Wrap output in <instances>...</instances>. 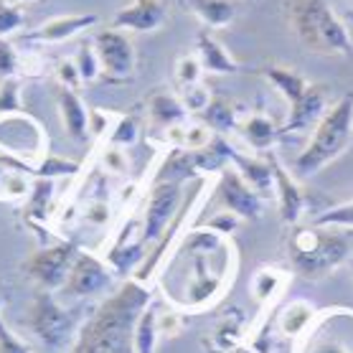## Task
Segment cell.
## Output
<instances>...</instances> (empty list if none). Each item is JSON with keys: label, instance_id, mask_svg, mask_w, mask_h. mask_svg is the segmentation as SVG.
I'll return each mask as SVG.
<instances>
[{"label": "cell", "instance_id": "obj_1", "mask_svg": "<svg viewBox=\"0 0 353 353\" xmlns=\"http://www.w3.org/2000/svg\"><path fill=\"white\" fill-rule=\"evenodd\" d=\"M168 262L183 265V272L165 270V274L178 285L176 292L168 295V303L183 313H199L214 305L236 277L234 244H229V239L221 234L211 232L209 226L185 229Z\"/></svg>", "mask_w": 353, "mask_h": 353}, {"label": "cell", "instance_id": "obj_2", "mask_svg": "<svg viewBox=\"0 0 353 353\" xmlns=\"http://www.w3.org/2000/svg\"><path fill=\"white\" fill-rule=\"evenodd\" d=\"M148 305L150 288L137 280H125L81 323L69 353H135L132 330Z\"/></svg>", "mask_w": 353, "mask_h": 353}, {"label": "cell", "instance_id": "obj_3", "mask_svg": "<svg viewBox=\"0 0 353 353\" xmlns=\"http://www.w3.org/2000/svg\"><path fill=\"white\" fill-rule=\"evenodd\" d=\"M285 247H288L292 274L318 282L325 280L330 272H336L343 262H348V257L353 254V232L321 224H297L290 226Z\"/></svg>", "mask_w": 353, "mask_h": 353}, {"label": "cell", "instance_id": "obj_4", "mask_svg": "<svg viewBox=\"0 0 353 353\" xmlns=\"http://www.w3.org/2000/svg\"><path fill=\"white\" fill-rule=\"evenodd\" d=\"M285 18L297 41L323 57H351L353 41L330 0H285Z\"/></svg>", "mask_w": 353, "mask_h": 353}, {"label": "cell", "instance_id": "obj_5", "mask_svg": "<svg viewBox=\"0 0 353 353\" xmlns=\"http://www.w3.org/2000/svg\"><path fill=\"white\" fill-rule=\"evenodd\" d=\"M353 140V94H343L338 102L323 112L313 130V137L307 145L297 153L292 163V176L295 178H310L321 173L328 163H333L338 155Z\"/></svg>", "mask_w": 353, "mask_h": 353}, {"label": "cell", "instance_id": "obj_6", "mask_svg": "<svg viewBox=\"0 0 353 353\" xmlns=\"http://www.w3.org/2000/svg\"><path fill=\"white\" fill-rule=\"evenodd\" d=\"M26 323L41 343L48 348H64L66 343H74V338L81 328L79 310H66L59 305V300L48 290H36Z\"/></svg>", "mask_w": 353, "mask_h": 353}, {"label": "cell", "instance_id": "obj_7", "mask_svg": "<svg viewBox=\"0 0 353 353\" xmlns=\"http://www.w3.org/2000/svg\"><path fill=\"white\" fill-rule=\"evenodd\" d=\"M295 353H353V310H318L313 325L295 341Z\"/></svg>", "mask_w": 353, "mask_h": 353}, {"label": "cell", "instance_id": "obj_8", "mask_svg": "<svg viewBox=\"0 0 353 353\" xmlns=\"http://www.w3.org/2000/svg\"><path fill=\"white\" fill-rule=\"evenodd\" d=\"M77 254H79V247L74 241H54V244L36 249L31 257L26 259L23 272L39 290L54 292L66 285V277H69Z\"/></svg>", "mask_w": 353, "mask_h": 353}, {"label": "cell", "instance_id": "obj_9", "mask_svg": "<svg viewBox=\"0 0 353 353\" xmlns=\"http://www.w3.org/2000/svg\"><path fill=\"white\" fill-rule=\"evenodd\" d=\"M183 185L168 183V181H155L150 193H148V201H145L143 209V241L148 244V249L153 247L155 241L161 239L165 229L173 224V219L178 216V211L183 206Z\"/></svg>", "mask_w": 353, "mask_h": 353}, {"label": "cell", "instance_id": "obj_10", "mask_svg": "<svg viewBox=\"0 0 353 353\" xmlns=\"http://www.w3.org/2000/svg\"><path fill=\"white\" fill-rule=\"evenodd\" d=\"M214 201L224 211H232L239 219H247V221H257L265 214V199L259 196L252 185L244 181V178L226 165L224 170H219V181L216 188H214Z\"/></svg>", "mask_w": 353, "mask_h": 353}, {"label": "cell", "instance_id": "obj_11", "mask_svg": "<svg viewBox=\"0 0 353 353\" xmlns=\"http://www.w3.org/2000/svg\"><path fill=\"white\" fill-rule=\"evenodd\" d=\"M94 51L105 74L110 81H125L135 72V46L125 31L117 28H105L97 31L94 36Z\"/></svg>", "mask_w": 353, "mask_h": 353}, {"label": "cell", "instance_id": "obj_12", "mask_svg": "<svg viewBox=\"0 0 353 353\" xmlns=\"http://www.w3.org/2000/svg\"><path fill=\"white\" fill-rule=\"evenodd\" d=\"M114 285V272L112 267L107 265L102 257L89 254V252H79L74 259L69 277H66L64 290L72 297H89L97 292H107Z\"/></svg>", "mask_w": 353, "mask_h": 353}, {"label": "cell", "instance_id": "obj_13", "mask_svg": "<svg viewBox=\"0 0 353 353\" xmlns=\"http://www.w3.org/2000/svg\"><path fill=\"white\" fill-rule=\"evenodd\" d=\"M267 161L272 165V183H274V199H277V211H280L282 224L297 226L307 214V196L300 188L297 178L285 168V163L270 150Z\"/></svg>", "mask_w": 353, "mask_h": 353}, {"label": "cell", "instance_id": "obj_14", "mask_svg": "<svg viewBox=\"0 0 353 353\" xmlns=\"http://www.w3.org/2000/svg\"><path fill=\"white\" fill-rule=\"evenodd\" d=\"M145 257H148V244L143 241V224L140 221H130V226H125L114 236V241L105 252V262L112 267L114 274H122V277L137 272Z\"/></svg>", "mask_w": 353, "mask_h": 353}, {"label": "cell", "instance_id": "obj_15", "mask_svg": "<svg viewBox=\"0 0 353 353\" xmlns=\"http://www.w3.org/2000/svg\"><path fill=\"white\" fill-rule=\"evenodd\" d=\"M226 161L232 165L236 173H239L244 181H247L254 191L262 196V199H272L274 196V183H272V165L270 161L265 158H259V155H247L236 150L232 143L226 148Z\"/></svg>", "mask_w": 353, "mask_h": 353}, {"label": "cell", "instance_id": "obj_16", "mask_svg": "<svg viewBox=\"0 0 353 353\" xmlns=\"http://www.w3.org/2000/svg\"><path fill=\"white\" fill-rule=\"evenodd\" d=\"M325 110H328V89L323 87V84H310L307 94L295 107H290L288 120L280 125V135L305 132L307 128L318 125V120L323 117Z\"/></svg>", "mask_w": 353, "mask_h": 353}, {"label": "cell", "instance_id": "obj_17", "mask_svg": "<svg viewBox=\"0 0 353 353\" xmlns=\"http://www.w3.org/2000/svg\"><path fill=\"white\" fill-rule=\"evenodd\" d=\"M99 18L94 13H77V16H59V18H51L46 23H41L36 31L26 33L23 41L26 43H64V41L74 39L77 33L87 31L92 26H97Z\"/></svg>", "mask_w": 353, "mask_h": 353}, {"label": "cell", "instance_id": "obj_18", "mask_svg": "<svg viewBox=\"0 0 353 353\" xmlns=\"http://www.w3.org/2000/svg\"><path fill=\"white\" fill-rule=\"evenodd\" d=\"M163 21H165V6L161 0H132L112 18V28L148 33L161 28Z\"/></svg>", "mask_w": 353, "mask_h": 353}, {"label": "cell", "instance_id": "obj_19", "mask_svg": "<svg viewBox=\"0 0 353 353\" xmlns=\"http://www.w3.org/2000/svg\"><path fill=\"white\" fill-rule=\"evenodd\" d=\"M290 282H292V270H285V267H277V265H265L252 274L249 292H252L254 303H257L262 310H270V307L285 295V290L290 288Z\"/></svg>", "mask_w": 353, "mask_h": 353}, {"label": "cell", "instance_id": "obj_20", "mask_svg": "<svg viewBox=\"0 0 353 353\" xmlns=\"http://www.w3.org/2000/svg\"><path fill=\"white\" fill-rule=\"evenodd\" d=\"M57 105L59 117L64 125V132L72 137L74 143H87L89 140V110L79 99L74 89L57 87Z\"/></svg>", "mask_w": 353, "mask_h": 353}, {"label": "cell", "instance_id": "obj_21", "mask_svg": "<svg viewBox=\"0 0 353 353\" xmlns=\"http://www.w3.org/2000/svg\"><path fill=\"white\" fill-rule=\"evenodd\" d=\"M236 132L244 137V143L254 150V153H270L272 145L277 143L280 135V125H274L265 112H249L241 114Z\"/></svg>", "mask_w": 353, "mask_h": 353}, {"label": "cell", "instance_id": "obj_22", "mask_svg": "<svg viewBox=\"0 0 353 353\" xmlns=\"http://www.w3.org/2000/svg\"><path fill=\"white\" fill-rule=\"evenodd\" d=\"M315 315H318V310H315L313 303L292 300V303H288V305H282L277 310V315H274V330H277V336L288 338V341L295 343L297 338L313 325Z\"/></svg>", "mask_w": 353, "mask_h": 353}, {"label": "cell", "instance_id": "obj_23", "mask_svg": "<svg viewBox=\"0 0 353 353\" xmlns=\"http://www.w3.org/2000/svg\"><path fill=\"white\" fill-rule=\"evenodd\" d=\"M257 72L262 74V77H265V79L270 81L285 99H288L290 107H295L297 102L307 94V89H310V81H307L303 74H297L295 69H290V66L265 64V66H259Z\"/></svg>", "mask_w": 353, "mask_h": 353}, {"label": "cell", "instance_id": "obj_24", "mask_svg": "<svg viewBox=\"0 0 353 353\" xmlns=\"http://www.w3.org/2000/svg\"><path fill=\"white\" fill-rule=\"evenodd\" d=\"M196 48H199V61L203 72L211 74H239L241 66L232 59V54L219 43L211 31H199L196 36Z\"/></svg>", "mask_w": 353, "mask_h": 353}, {"label": "cell", "instance_id": "obj_25", "mask_svg": "<svg viewBox=\"0 0 353 353\" xmlns=\"http://www.w3.org/2000/svg\"><path fill=\"white\" fill-rule=\"evenodd\" d=\"M148 114H150V122L158 130H170L176 128V125H183L185 117H188L183 102L178 97L168 94V92H158V94L150 97Z\"/></svg>", "mask_w": 353, "mask_h": 353}, {"label": "cell", "instance_id": "obj_26", "mask_svg": "<svg viewBox=\"0 0 353 353\" xmlns=\"http://www.w3.org/2000/svg\"><path fill=\"white\" fill-rule=\"evenodd\" d=\"M241 114L236 112L232 99L226 97H211V102L206 105V110L199 114V120L214 132V135H229L236 130Z\"/></svg>", "mask_w": 353, "mask_h": 353}, {"label": "cell", "instance_id": "obj_27", "mask_svg": "<svg viewBox=\"0 0 353 353\" xmlns=\"http://www.w3.org/2000/svg\"><path fill=\"white\" fill-rule=\"evenodd\" d=\"M185 8L209 28H226L236 18L232 0H183Z\"/></svg>", "mask_w": 353, "mask_h": 353}, {"label": "cell", "instance_id": "obj_28", "mask_svg": "<svg viewBox=\"0 0 353 353\" xmlns=\"http://www.w3.org/2000/svg\"><path fill=\"white\" fill-rule=\"evenodd\" d=\"M158 341H161V330H158V310L148 305L140 313L135 323V330H132V351L135 353H155L158 348Z\"/></svg>", "mask_w": 353, "mask_h": 353}, {"label": "cell", "instance_id": "obj_29", "mask_svg": "<svg viewBox=\"0 0 353 353\" xmlns=\"http://www.w3.org/2000/svg\"><path fill=\"white\" fill-rule=\"evenodd\" d=\"M54 199V181L48 178H33L31 193H28V203H26V219L31 224H43L48 221V203Z\"/></svg>", "mask_w": 353, "mask_h": 353}, {"label": "cell", "instance_id": "obj_30", "mask_svg": "<svg viewBox=\"0 0 353 353\" xmlns=\"http://www.w3.org/2000/svg\"><path fill=\"white\" fill-rule=\"evenodd\" d=\"M241 330H244V315H241V310H234V315H226L224 321L216 325V330H214V351H236L239 341L244 338Z\"/></svg>", "mask_w": 353, "mask_h": 353}, {"label": "cell", "instance_id": "obj_31", "mask_svg": "<svg viewBox=\"0 0 353 353\" xmlns=\"http://www.w3.org/2000/svg\"><path fill=\"white\" fill-rule=\"evenodd\" d=\"M81 170V163L69 161V158H61V155L46 153L36 163V170H33V178H48V181H57V178L64 176H77Z\"/></svg>", "mask_w": 353, "mask_h": 353}, {"label": "cell", "instance_id": "obj_32", "mask_svg": "<svg viewBox=\"0 0 353 353\" xmlns=\"http://www.w3.org/2000/svg\"><path fill=\"white\" fill-rule=\"evenodd\" d=\"M313 224L353 232V201H345V203H338V206H328V209L318 211L313 216Z\"/></svg>", "mask_w": 353, "mask_h": 353}, {"label": "cell", "instance_id": "obj_33", "mask_svg": "<svg viewBox=\"0 0 353 353\" xmlns=\"http://www.w3.org/2000/svg\"><path fill=\"white\" fill-rule=\"evenodd\" d=\"M137 137H140V128H137L135 117L120 114L117 122H114L112 132L107 135V145H114V148H130V145L137 143Z\"/></svg>", "mask_w": 353, "mask_h": 353}, {"label": "cell", "instance_id": "obj_34", "mask_svg": "<svg viewBox=\"0 0 353 353\" xmlns=\"http://www.w3.org/2000/svg\"><path fill=\"white\" fill-rule=\"evenodd\" d=\"M8 114H23V102H21V79H3L0 81V117Z\"/></svg>", "mask_w": 353, "mask_h": 353}, {"label": "cell", "instance_id": "obj_35", "mask_svg": "<svg viewBox=\"0 0 353 353\" xmlns=\"http://www.w3.org/2000/svg\"><path fill=\"white\" fill-rule=\"evenodd\" d=\"M74 64H77V69H79L81 81H94V79H99V74H102V66H99V59H97L94 43H81L79 51H77V57H74Z\"/></svg>", "mask_w": 353, "mask_h": 353}, {"label": "cell", "instance_id": "obj_36", "mask_svg": "<svg viewBox=\"0 0 353 353\" xmlns=\"http://www.w3.org/2000/svg\"><path fill=\"white\" fill-rule=\"evenodd\" d=\"M181 102H183L185 112H196L201 114L203 110H206V105L211 102V92L203 84H191V87H183L181 89V97H178Z\"/></svg>", "mask_w": 353, "mask_h": 353}, {"label": "cell", "instance_id": "obj_37", "mask_svg": "<svg viewBox=\"0 0 353 353\" xmlns=\"http://www.w3.org/2000/svg\"><path fill=\"white\" fill-rule=\"evenodd\" d=\"M26 16L23 10L18 8L10 0H0V39H6L10 33H16L23 26Z\"/></svg>", "mask_w": 353, "mask_h": 353}, {"label": "cell", "instance_id": "obj_38", "mask_svg": "<svg viewBox=\"0 0 353 353\" xmlns=\"http://www.w3.org/2000/svg\"><path fill=\"white\" fill-rule=\"evenodd\" d=\"M18 74H21V54L16 51L13 43L0 39V81L13 79Z\"/></svg>", "mask_w": 353, "mask_h": 353}, {"label": "cell", "instance_id": "obj_39", "mask_svg": "<svg viewBox=\"0 0 353 353\" xmlns=\"http://www.w3.org/2000/svg\"><path fill=\"white\" fill-rule=\"evenodd\" d=\"M201 74H203V69H201V61L196 57H183L181 61H178L176 66V81L178 87H191V84H199L201 81Z\"/></svg>", "mask_w": 353, "mask_h": 353}, {"label": "cell", "instance_id": "obj_40", "mask_svg": "<svg viewBox=\"0 0 353 353\" xmlns=\"http://www.w3.org/2000/svg\"><path fill=\"white\" fill-rule=\"evenodd\" d=\"M120 114H112L102 110V107H94V110H89V135L94 137H102V135H110L114 128V122H117Z\"/></svg>", "mask_w": 353, "mask_h": 353}, {"label": "cell", "instance_id": "obj_41", "mask_svg": "<svg viewBox=\"0 0 353 353\" xmlns=\"http://www.w3.org/2000/svg\"><path fill=\"white\" fill-rule=\"evenodd\" d=\"M102 168L107 173H114V176H125L130 170V161L122 148H114V145H107L102 150Z\"/></svg>", "mask_w": 353, "mask_h": 353}, {"label": "cell", "instance_id": "obj_42", "mask_svg": "<svg viewBox=\"0 0 353 353\" xmlns=\"http://www.w3.org/2000/svg\"><path fill=\"white\" fill-rule=\"evenodd\" d=\"M239 224H241V219L236 216V214L221 209V211H216V214H214V216H211L203 226H209L211 232H216V234H221V236H226V239H229V236L239 229Z\"/></svg>", "mask_w": 353, "mask_h": 353}, {"label": "cell", "instance_id": "obj_43", "mask_svg": "<svg viewBox=\"0 0 353 353\" xmlns=\"http://www.w3.org/2000/svg\"><path fill=\"white\" fill-rule=\"evenodd\" d=\"M158 330H161V336H181V330H183V310H178V307L158 310Z\"/></svg>", "mask_w": 353, "mask_h": 353}, {"label": "cell", "instance_id": "obj_44", "mask_svg": "<svg viewBox=\"0 0 353 353\" xmlns=\"http://www.w3.org/2000/svg\"><path fill=\"white\" fill-rule=\"evenodd\" d=\"M0 353H33V351L23 338H18L6 323L0 321Z\"/></svg>", "mask_w": 353, "mask_h": 353}, {"label": "cell", "instance_id": "obj_45", "mask_svg": "<svg viewBox=\"0 0 353 353\" xmlns=\"http://www.w3.org/2000/svg\"><path fill=\"white\" fill-rule=\"evenodd\" d=\"M110 216H112V209H110V201L105 199H92L87 203V211H84V219L94 226H105L110 224Z\"/></svg>", "mask_w": 353, "mask_h": 353}, {"label": "cell", "instance_id": "obj_46", "mask_svg": "<svg viewBox=\"0 0 353 353\" xmlns=\"http://www.w3.org/2000/svg\"><path fill=\"white\" fill-rule=\"evenodd\" d=\"M57 81L59 87H66V89H77L81 84V77H79V69L74 64V59H61L57 64Z\"/></svg>", "mask_w": 353, "mask_h": 353}, {"label": "cell", "instance_id": "obj_47", "mask_svg": "<svg viewBox=\"0 0 353 353\" xmlns=\"http://www.w3.org/2000/svg\"><path fill=\"white\" fill-rule=\"evenodd\" d=\"M3 307H6V282L0 280V315H3ZM3 321V318H0Z\"/></svg>", "mask_w": 353, "mask_h": 353}, {"label": "cell", "instance_id": "obj_48", "mask_svg": "<svg viewBox=\"0 0 353 353\" xmlns=\"http://www.w3.org/2000/svg\"><path fill=\"white\" fill-rule=\"evenodd\" d=\"M10 3H23V0H10Z\"/></svg>", "mask_w": 353, "mask_h": 353}, {"label": "cell", "instance_id": "obj_49", "mask_svg": "<svg viewBox=\"0 0 353 353\" xmlns=\"http://www.w3.org/2000/svg\"><path fill=\"white\" fill-rule=\"evenodd\" d=\"M351 272H353V259H351Z\"/></svg>", "mask_w": 353, "mask_h": 353}]
</instances>
